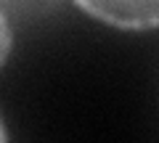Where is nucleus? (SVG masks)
Segmentation results:
<instances>
[{
	"label": "nucleus",
	"mask_w": 159,
	"mask_h": 143,
	"mask_svg": "<svg viewBox=\"0 0 159 143\" xmlns=\"http://www.w3.org/2000/svg\"><path fill=\"white\" fill-rule=\"evenodd\" d=\"M0 143H8V130H6V122L0 117Z\"/></svg>",
	"instance_id": "3"
},
{
	"label": "nucleus",
	"mask_w": 159,
	"mask_h": 143,
	"mask_svg": "<svg viewBox=\"0 0 159 143\" xmlns=\"http://www.w3.org/2000/svg\"><path fill=\"white\" fill-rule=\"evenodd\" d=\"M11 48H13V29H11V21H8L6 11L0 8V69L8 61V56H11Z\"/></svg>",
	"instance_id": "2"
},
{
	"label": "nucleus",
	"mask_w": 159,
	"mask_h": 143,
	"mask_svg": "<svg viewBox=\"0 0 159 143\" xmlns=\"http://www.w3.org/2000/svg\"><path fill=\"white\" fill-rule=\"evenodd\" d=\"M85 13L117 29L146 32L159 27V0H74Z\"/></svg>",
	"instance_id": "1"
}]
</instances>
